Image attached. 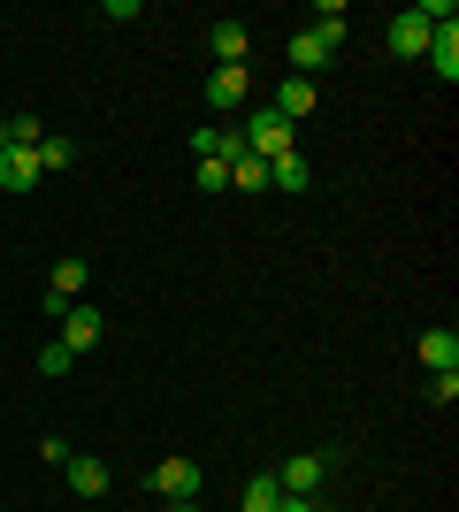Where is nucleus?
Here are the masks:
<instances>
[{"label":"nucleus","instance_id":"obj_10","mask_svg":"<svg viewBox=\"0 0 459 512\" xmlns=\"http://www.w3.org/2000/svg\"><path fill=\"white\" fill-rule=\"evenodd\" d=\"M276 482H284V497H314V482H322V451L284 459V467H276Z\"/></svg>","mask_w":459,"mask_h":512},{"label":"nucleus","instance_id":"obj_11","mask_svg":"<svg viewBox=\"0 0 459 512\" xmlns=\"http://www.w3.org/2000/svg\"><path fill=\"white\" fill-rule=\"evenodd\" d=\"M69 490L77 497H108V467H100V459H92V451H69Z\"/></svg>","mask_w":459,"mask_h":512},{"label":"nucleus","instance_id":"obj_19","mask_svg":"<svg viewBox=\"0 0 459 512\" xmlns=\"http://www.w3.org/2000/svg\"><path fill=\"white\" fill-rule=\"evenodd\" d=\"M39 138H46V123L31 107H16V115H8V146H39Z\"/></svg>","mask_w":459,"mask_h":512},{"label":"nucleus","instance_id":"obj_17","mask_svg":"<svg viewBox=\"0 0 459 512\" xmlns=\"http://www.w3.org/2000/svg\"><path fill=\"white\" fill-rule=\"evenodd\" d=\"M268 192H306V161H299V153L268 161Z\"/></svg>","mask_w":459,"mask_h":512},{"label":"nucleus","instance_id":"obj_16","mask_svg":"<svg viewBox=\"0 0 459 512\" xmlns=\"http://www.w3.org/2000/svg\"><path fill=\"white\" fill-rule=\"evenodd\" d=\"M230 192H268V161L238 153V161H230Z\"/></svg>","mask_w":459,"mask_h":512},{"label":"nucleus","instance_id":"obj_5","mask_svg":"<svg viewBox=\"0 0 459 512\" xmlns=\"http://www.w3.org/2000/svg\"><path fill=\"white\" fill-rule=\"evenodd\" d=\"M429 69L444 85H459V23H429Z\"/></svg>","mask_w":459,"mask_h":512},{"label":"nucleus","instance_id":"obj_14","mask_svg":"<svg viewBox=\"0 0 459 512\" xmlns=\"http://www.w3.org/2000/svg\"><path fill=\"white\" fill-rule=\"evenodd\" d=\"M85 283H92V268H85V260H54V283H46V291L77 306V299H85Z\"/></svg>","mask_w":459,"mask_h":512},{"label":"nucleus","instance_id":"obj_9","mask_svg":"<svg viewBox=\"0 0 459 512\" xmlns=\"http://www.w3.org/2000/svg\"><path fill=\"white\" fill-rule=\"evenodd\" d=\"M192 146H199V161H222V169H230V161L245 153V138H238V130H222V123H199Z\"/></svg>","mask_w":459,"mask_h":512},{"label":"nucleus","instance_id":"obj_15","mask_svg":"<svg viewBox=\"0 0 459 512\" xmlns=\"http://www.w3.org/2000/svg\"><path fill=\"white\" fill-rule=\"evenodd\" d=\"M276 505H284V482H276V474H253L245 497H238V512H276Z\"/></svg>","mask_w":459,"mask_h":512},{"label":"nucleus","instance_id":"obj_21","mask_svg":"<svg viewBox=\"0 0 459 512\" xmlns=\"http://www.w3.org/2000/svg\"><path fill=\"white\" fill-rule=\"evenodd\" d=\"M459 398V367H444V375H429V406H452Z\"/></svg>","mask_w":459,"mask_h":512},{"label":"nucleus","instance_id":"obj_2","mask_svg":"<svg viewBox=\"0 0 459 512\" xmlns=\"http://www.w3.org/2000/svg\"><path fill=\"white\" fill-rule=\"evenodd\" d=\"M100 337H108V321H100V306H85V299H77V306L62 314V337H54V344H62L69 360H77V352H92Z\"/></svg>","mask_w":459,"mask_h":512},{"label":"nucleus","instance_id":"obj_6","mask_svg":"<svg viewBox=\"0 0 459 512\" xmlns=\"http://www.w3.org/2000/svg\"><path fill=\"white\" fill-rule=\"evenodd\" d=\"M314 100H322V85H314V77H284V85H276V115H284V123H299V115H314Z\"/></svg>","mask_w":459,"mask_h":512},{"label":"nucleus","instance_id":"obj_13","mask_svg":"<svg viewBox=\"0 0 459 512\" xmlns=\"http://www.w3.org/2000/svg\"><path fill=\"white\" fill-rule=\"evenodd\" d=\"M329 54H337V46H329V39H314V31H299V39H291V77H314V69H329Z\"/></svg>","mask_w":459,"mask_h":512},{"label":"nucleus","instance_id":"obj_23","mask_svg":"<svg viewBox=\"0 0 459 512\" xmlns=\"http://www.w3.org/2000/svg\"><path fill=\"white\" fill-rule=\"evenodd\" d=\"M276 512H314V497H284V505H276Z\"/></svg>","mask_w":459,"mask_h":512},{"label":"nucleus","instance_id":"obj_20","mask_svg":"<svg viewBox=\"0 0 459 512\" xmlns=\"http://www.w3.org/2000/svg\"><path fill=\"white\" fill-rule=\"evenodd\" d=\"M31 153H39V169H69V161H77V146H69V138H39Z\"/></svg>","mask_w":459,"mask_h":512},{"label":"nucleus","instance_id":"obj_7","mask_svg":"<svg viewBox=\"0 0 459 512\" xmlns=\"http://www.w3.org/2000/svg\"><path fill=\"white\" fill-rule=\"evenodd\" d=\"M245 92H253V69H245V62H215V77H207V100H215V107H238Z\"/></svg>","mask_w":459,"mask_h":512},{"label":"nucleus","instance_id":"obj_3","mask_svg":"<svg viewBox=\"0 0 459 512\" xmlns=\"http://www.w3.org/2000/svg\"><path fill=\"white\" fill-rule=\"evenodd\" d=\"M383 39H391V54H406V62H414V54H429V16H421V8H398Z\"/></svg>","mask_w":459,"mask_h":512},{"label":"nucleus","instance_id":"obj_18","mask_svg":"<svg viewBox=\"0 0 459 512\" xmlns=\"http://www.w3.org/2000/svg\"><path fill=\"white\" fill-rule=\"evenodd\" d=\"M245 23H215V62H245Z\"/></svg>","mask_w":459,"mask_h":512},{"label":"nucleus","instance_id":"obj_24","mask_svg":"<svg viewBox=\"0 0 459 512\" xmlns=\"http://www.w3.org/2000/svg\"><path fill=\"white\" fill-rule=\"evenodd\" d=\"M0 153H8V115H0Z\"/></svg>","mask_w":459,"mask_h":512},{"label":"nucleus","instance_id":"obj_4","mask_svg":"<svg viewBox=\"0 0 459 512\" xmlns=\"http://www.w3.org/2000/svg\"><path fill=\"white\" fill-rule=\"evenodd\" d=\"M153 490L169 497V505H192L199 497V467L192 459H161V467H153Z\"/></svg>","mask_w":459,"mask_h":512},{"label":"nucleus","instance_id":"obj_8","mask_svg":"<svg viewBox=\"0 0 459 512\" xmlns=\"http://www.w3.org/2000/svg\"><path fill=\"white\" fill-rule=\"evenodd\" d=\"M39 153H31V146H8V153H0V192H31V184H39Z\"/></svg>","mask_w":459,"mask_h":512},{"label":"nucleus","instance_id":"obj_22","mask_svg":"<svg viewBox=\"0 0 459 512\" xmlns=\"http://www.w3.org/2000/svg\"><path fill=\"white\" fill-rule=\"evenodd\" d=\"M199 192H230V169H222V161H199Z\"/></svg>","mask_w":459,"mask_h":512},{"label":"nucleus","instance_id":"obj_1","mask_svg":"<svg viewBox=\"0 0 459 512\" xmlns=\"http://www.w3.org/2000/svg\"><path fill=\"white\" fill-rule=\"evenodd\" d=\"M245 153H253V161H284V153H291V123L268 100L245 115Z\"/></svg>","mask_w":459,"mask_h":512},{"label":"nucleus","instance_id":"obj_12","mask_svg":"<svg viewBox=\"0 0 459 512\" xmlns=\"http://www.w3.org/2000/svg\"><path fill=\"white\" fill-rule=\"evenodd\" d=\"M421 367H429V375L459 367V329H421Z\"/></svg>","mask_w":459,"mask_h":512}]
</instances>
